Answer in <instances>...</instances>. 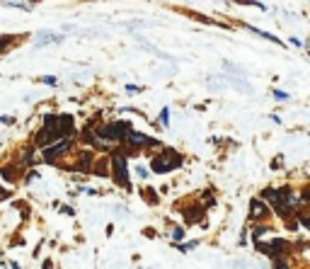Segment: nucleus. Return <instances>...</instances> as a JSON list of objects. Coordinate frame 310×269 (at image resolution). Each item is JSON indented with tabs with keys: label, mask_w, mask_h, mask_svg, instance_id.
Wrapping results in <instances>:
<instances>
[{
	"label": "nucleus",
	"mask_w": 310,
	"mask_h": 269,
	"mask_svg": "<svg viewBox=\"0 0 310 269\" xmlns=\"http://www.w3.org/2000/svg\"><path fill=\"white\" fill-rule=\"evenodd\" d=\"M109 177L119 185L122 189H131V180H129V167H126V153L124 150H114L109 155Z\"/></svg>",
	"instance_id": "2"
},
{
	"label": "nucleus",
	"mask_w": 310,
	"mask_h": 269,
	"mask_svg": "<svg viewBox=\"0 0 310 269\" xmlns=\"http://www.w3.org/2000/svg\"><path fill=\"white\" fill-rule=\"evenodd\" d=\"M143 199H146L150 206H155V204H158V194H155L153 189H143Z\"/></svg>",
	"instance_id": "18"
},
{
	"label": "nucleus",
	"mask_w": 310,
	"mask_h": 269,
	"mask_svg": "<svg viewBox=\"0 0 310 269\" xmlns=\"http://www.w3.org/2000/svg\"><path fill=\"white\" fill-rule=\"evenodd\" d=\"M8 197H10V192L8 189H0V199H8Z\"/></svg>",
	"instance_id": "33"
},
{
	"label": "nucleus",
	"mask_w": 310,
	"mask_h": 269,
	"mask_svg": "<svg viewBox=\"0 0 310 269\" xmlns=\"http://www.w3.org/2000/svg\"><path fill=\"white\" fill-rule=\"evenodd\" d=\"M58 126H61V136L63 138H70L73 131H75V119L70 114H58Z\"/></svg>",
	"instance_id": "10"
},
{
	"label": "nucleus",
	"mask_w": 310,
	"mask_h": 269,
	"mask_svg": "<svg viewBox=\"0 0 310 269\" xmlns=\"http://www.w3.org/2000/svg\"><path fill=\"white\" fill-rule=\"evenodd\" d=\"M0 124H8L10 126V124H15V119L13 117H0Z\"/></svg>",
	"instance_id": "31"
},
{
	"label": "nucleus",
	"mask_w": 310,
	"mask_h": 269,
	"mask_svg": "<svg viewBox=\"0 0 310 269\" xmlns=\"http://www.w3.org/2000/svg\"><path fill=\"white\" fill-rule=\"evenodd\" d=\"M39 82L49 85V87H58V78H54V75H44V78H39Z\"/></svg>",
	"instance_id": "22"
},
{
	"label": "nucleus",
	"mask_w": 310,
	"mask_h": 269,
	"mask_svg": "<svg viewBox=\"0 0 310 269\" xmlns=\"http://www.w3.org/2000/svg\"><path fill=\"white\" fill-rule=\"evenodd\" d=\"M223 68L228 70V73H235V75H243L245 70L240 66H235V63H230V61H223Z\"/></svg>",
	"instance_id": "20"
},
{
	"label": "nucleus",
	"mask_w": 310,
	"mask_h": 269,
	"mask_svg": "<svg viewBox=\"0 0 310 269\" xmlns=\"http://www.w3.org/2000/svg\"><path fill=\"white\" fill-rule=\"evenodd\" d=\"M255 247L262 255L271 257V259H279V257H288L291 252V242L283 240V238H271V240H257Z\"/></svg>",
	"instance_id": "3"
},
{
	"label": "nucleus",
	"mask_w": 310,
	"mask_h": 269,
	"mask_svg": "<svg viewBox=\"0 0 310 269\" xmlns=\"http://www.w3.org/2000/svg\"><path fill=\"white\" fill-rule=\"evenodd\" d=\"M22 175V167L17 162H8V165H0V177L5 182H17V177Z\"/></svg>",
	"instance_id": "9"
},
{
	"label": "nucleus",
	"mask_w": 310,
	"mask_h": 269,
	"mask_svg": "<svg viewBox=\"0 0 310 269\" xmlns=\"http://www.w3.org/2000/svg\"><path fill=\"white\" fill-rule=\"evenodd\" d=\"M179 211H182V216H184V223H187V226H194V223H201L203 221L201 202H191L189 206H182Z\"/></svg>",
	"instance_id": "7"
},
{
	"label": "nucleus",
	"mask_w": 310,
	"mask_h": 269,
	"mask_svg": "<svg viewBox=\"0 0 310 269\" xmlns=\"http://www.w3.org/2000/svg\"><path fill=\"white\" fill-rule=\"evenodd\" d=\"M8 264H10L13 269H20V264H17V262H8Z\"/></svg>",
	"instance_id": "35"
},
{
	"label": "nucleus",
	"mask_w": 310,
	"mask_h": 269,
	"mask_svg": "<svg viewBox=\"0 0 310 269\" xmlns=\"http://www.w3.org/2000/svg\"><path fill=\"white\" fill-rule=\"evenodd\" d=\"M0 141H3V138H0Z\"/></svg>",
	"instance_id": "36"
},
{
	"label": "nucleus",
	"mask_w": 310,
	"mask_h": 269,
	"mask_svg": "<svg viewBox=\"0 0 310 269\" xmlns=\"http://www.w3.org/2000/svg\"><path fill=\"white\" fill-rule=\"evenodd\" d=\"M58 209H61V214H66V216H73V214H75V211H73V209H70L68 204H61Z\"/></svg>",
	"instance_id": "29"
},
{
	"label": "nucleus",
	"mask_w": 310,
	"mask_h": 269,
	"mask_svg": "<svg viewBox=\"0 0 310 269\" xmlns=\"http://www.w3.org/2000/svg\"><path fill=\"white\" fill-rule=\"evenodd\" d=\"M70 150H73V138H61V141H54L51 146L41 148V158L46 162H58Z\"/></svg>",
	"instance_id": "4"
},
{
	"label": "nucleus",
	"mask_w": 310,
	"mask_h": 269,
	"mask_svg": "<svg viewBox=\"0 0 310 269\" xmlns=\"http://www.w3.org/2000/svg\"><path fill=\"white\" fill-rule=\"evenodd\" d=\"M34 41H37V46H46V44H58V41H63V34H49V32H39Z\"/></svg>",
	"instance_id": "11"
},
{
	"label": "nucleus",
	"mask_w": 310,
	"mask_h": 269,
	"mask_svg": "<svg viewBox=\"0 0 310 269\" xmlns=\"http://www.w3.org/2000/svg\"><path fill=\"white\" fill-rule=\"evenodd\" d=\"M250 32H252V34H257V37H262V39H269V41H274V44H281V39H279V37H274V34H271V32H264V29H257V27H252V25H250Z\"/></svg>",
	"instance_id": "15"
},
{
	"label": "nucleus",
	"mask_w": 310,
	"mask_h": 269,
	"mask_svg": "<svg viewBox=\"0 0 310 269\" xmlns=\"http://www.w3.org/2000/svg\"><path fill=\"white\" fill-rule=\"evenodd\" d=\"M160 124L165 126V129L170 126V107H165V109L160 112Z\"/></svg>",
	"instance_id": "23"
},
{
	"label": "nucleus",
	"mask_w": 310,
	"mask_h": 269,
	"mask_svg": "<svg viewBox=\"0 0 310 269\" xmlns=\"http://www.w3.org/2000/svg\"><path fill=\"white\" fill-rule=\"evenodd\" d=\"M240 245H247V230H243V233H240Z\"/></svg>",
	"instance_id": "32"
},
{
	"label": "nucleus",
	"mask_w": 310,
	"mask_h": 269,
	"mask_svg": "<svg viewBox=\"0 0 310 269\" xmlns=\"http://www.w3.org/2000/svg\"><path fill=\"white\" fill-rule=\"evenodd\" d=\"M51 264H54V262H51V259H46V262H44V267H41V269H51Z\"/></svg>",
	"instance_id": "34"
},
{
	"label": "nucleus",
	"mask_w": 310,
	"mask_h": 269,
	"mask_svg": "<svg viewBox=\"0 0 310 269\" xmlns=\"http://www.w3.org/2000/svg\"><path fill=\"white\" fill-rule=\"evenodd\" d=\"M271 95L279 100V102H283V100H288V93H283V90H271Z\"/></svg>",
	"instance_id": "25"
},
{
	"label": "nucleus",
	"mask_w": 310,
	"mask_h": 269,
	"mask_svg": "<svg viewBox=\"0 0 310 269\" xmlns=\"http://www.w3.org/2000/svg\"><path fill=\"white\" fill-rule=\"evenodd\" d=\"M90 175H97V177H109V158H102V160L92 162V170Z\"/></svg>",
	"instance_id": "12"
},
{
	"label": "nucleus",
	"mask_w": 310,
	"mask_h": 269,
	"mask_svg": "<svg viewBox=\"0 0 310 269\" xmlns=\"http://www.w3.org/2000/svg\"><path fill=\"white\" fill-rule=\"evenodd\" d=\"M199 245V240H187V242H177L175 247L179 250V252H189V250H194Z\"/></svg>",
	"instance_id": "16"
},
{
	"label": "nucleus",
	"mask_w": 310,
	"mask_h": 269,
	"mask_svg": "<svg viewBox=\"0 0 310 269\" xmlns=\"http://www.w3.org/2000/svg\"><path fill=\"white\" fill-rule=\"evenodd\" d=\"M182 235H184V230L175 228V230H172V242H179V240H182Z\"/></svg>",
	"instance_id": "27"
},
{
	"label": "nucleus",
	"mask_w": 310,
	"mask_h": 269,
	"mask_svg": "<svg viewBox=\"0 0 310 269\" xmlns=\"http://www.w3.org/2000/svg\"><path fill=\"white\" fill-rule=\"evenodd\" d=\"M141 90H143L141 85H126V93L129 95H136V93H141Z\"/></svg>",
	"instance_id": "28"
},
{
	"label": "nucleus",
	"mask_w": 310,
	"mask_h": 269,
	"mask_svg": "<svg viewBox=\"0 0 310 269\" xmlns=\"http://www.w3.org/2000/svg\"><path fill=\"white\" fill-rule=\"evenodd\" d=\"M92 162H94L92 153H90V150H80V153L75 155V162H73V165H66V170H80V172H85V175H90Z\"/></svg>",
	"instance_id": "8"
},
{
	"label": "nucleus",
	"mask_w": 310,
	"mask_h": 269,
	"mask_svg": "<svg viewBox=\"0 0 310 269\" xmlns=\"http://www.w3.org/2000/svg\"><path fill=\"white\" fill-rule=\"evenodd\" d=\"M271 269H291L288 257H279V259H274V267H271Z\"/></svg>",
	"instance_id": "21"
},
{
	"label": "nucleus",
	"mask_w": 310,
	"mask_h": 269,
	"mask_svg": "<svg viewBox=\"0 0 310 269\" xmlns=\"http://www.w3.org/2000/svg\"><path fill=\"white\" fill-rule=\"evenodd\" d=\"M37 177H39V172H37V170H32V172H29V175L25 177V185H29V182H34Z\"/></svg>",
	"instance_id": "30"
},
{
	"label": "nucleus",
	"mask_w": 310,
	"mask_h": 269,
	"mask_svg": "<svg viewBox=\"0 0 310 269\" xmlns=\"http://www.w3.org/2000/svg\"><path fill=\"white\" fill-rule=\"evenodd\" d=\"M15 41H17V37H15V34H0V56L8 54Z\"/></svg>",
	"instance_id": "14"
},
{
	"label": "nucleus",
	"mask_w": 310,
	"mask_h": 269,
	"mask_svg": "<svg viewBox=\"0 0 310 269\" xmlns=\"http://www.w3.org/2000/svg\"><path fill=\"white\" fill-rule=\"evenodd\" d=\"M283 223H286V228L291 230V233H296V230H298V221H296V218H286Z\"/></svg>",
	"instance_id": "24"
},
{
	"label": "nucleus",
	"mask_w": 310,
	"mask_h": 269,
	"mask_svg": "<svg viewBox=\"0 0 310 269\" xmlns=\"http://www.w3.org/2000/svg\"><path fill=\"white\" fill-rule=\"evenodd\" d=\"M269 206L262 202V199H250V211H247V218L252 221V223H262V221H267V216H269Z\"/></svg>",
	"instance_id": "6"
},
{
	"label": "nucleus",
	"mask_w": 310,
	"mask_h": 269,
	"mask_svg": "<svg viewBox=\"0 0 310 269\" xmlns=\"http://www.w3.org/2000/svg\"><path fill=\"white\" fill-rule=\"evenodd\" d=\"M281 165H283V155H276V158L271 160V167H274V170H281Z\"/></svg>",
	"instance_id": "26"
},
{
	"label": "nucleus",
	"mask_w": 310,
	"mask_h": 269,
	"mask_svg": "<svg viewBox=\"0 0 310 269\" xmlns=\"http://www.w3.org/2000/svg\"><path fill=\"white\" fill-rule=\"evenodd\" d=\"M182 153H177L175 148H165L158 153V155H153V160H150V170L155 172V175H165V172H172L177 167H182Z\"/></svg>",
	"instance_id": "1"
},
{
	"label": "nucleus",
	"mask_w": 310,
	"mask_h": 269,
	"mask_svg": "<svg viewBox=\"0 0 310 269\" xmlns=\"http://www.w3.org/2000/svg\"><path fill=\"white\" fill-rule=\"evenodd\" d=\"M252 228V240H262V235H267V233H271V226L267 223V221H262V223H255V226H250Z\"/></svg>",
	"instance_id": "13"
},
{
	"label": "nucleus",
	"mask_w": 310,
	"mask_h": 269,
	"mask_svg": "<svg viewBox=\"0 0 310 269\" xmlns=\"http://www.w3.org/2000/svg\"><path fill=\"white\" fill-rule=\"evenodd\" d=\"M124 143H126V146H134V148H150V146H160L162 148V143L158 138H150V136L141 134V131H136V129L124 138Z\"/></svg>",
	"instance_id": "5"
},
{
	"label": "nucleus",
	"mask_w": 310,
	"mask_h": 269,
	"mask_svg": "<svg viewBox=\"0 0 310 269\" xmlns=\"http://www.w3.org/2000/svg\"><path fill=\"white\" fill-rule=\"evenodd\" d=\"M3 5H5V8H17V10H27V13L34 8L32 3H3Z\"/></svg>",
	"instance_id": "19"
},
{
	"label": "nucleus",
	"mask_w": 310,
	"mask_h": 269,
	"mask_svg": "<svg viewBox=\"0 0 310 269\" xmlns=\"http://www.w3.org/2000/svg\"><path fill=\"white\" fill-rule=\"evenodd\" d=\"M230 85L240 87V93H245V95H250V93H252V87H250V85H247L245 80H238V78H230Z\"/></svg>",
	"instance_id": "17"
}]
</instances>
